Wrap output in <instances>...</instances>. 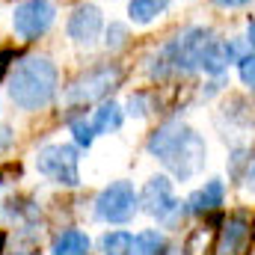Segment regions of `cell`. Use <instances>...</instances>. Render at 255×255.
<instances>
[{"mask_svg":"<svg viewBox=\"0 0 255 255\" xmlns=\"http://www.w3.org/2000/svg\"><path fill=\"white\" fill-rule=\"evenodd\" d=\"M226 54H223V39L202 24L184 27L181 33H175L148 65L151 80H169L178 74H196L205 71L208 77H223L226 74Z\"/></svg>","mask_w":255,"mask_h":255,"instance_id":"1","label":"cell"},{"mask_svg":"<svg viewBox=\"0 0 255 255\" xmlns=\"http://www.w3.org/2000/svg\"><path fill=\"white\" fill-rule=\"evenodd\" d=\"M148 154L166 166L175 181H193L208 163V142L196 128L169 119L148 133Z\"/></svg>","mask_w":255,"mask_h":255,"instance_id":"2","label":"cell"},{"mask_svg":"<svg viewBox=\"0 0 255 255\" xmlns=\"http://www.w3.org/2000/svg\"><path fill=\"white\" fill-rule=\"evenodd\" d=\"M60 92V71L57 63L45 54L24 57L9 71V98L24 113H39L54 104Z\"/></svg>","mask_w":255,"mask_h":255,"instance_id":"3","label":"cell"},{"mask_svg":"<svg viewBox=\"0 0 255 255\" xmlns=\"http://www.w3.org/2000/svg\"><path fill=\"white\" fill-rule=\"evenodd\" d=\"M139 205L145 214H151L163 229H178L187 217V205L175 196L169 175H151L139 193Z\"/></svg>","mask_w":255,"mask_h":255,"instance_id":"4","label":"cell"},{"mask_svg":"<svg viewBox=\"0 0 255 255\" xmlns=\"http://www.w3.org/2000/svg\"><path fill=\"white\" fill-rule=\"evenodd\" d=\"M122 83V68L116 63L95 65L89 71H83L80 77H74L65 89V104L77 107V104H95L104 101L116 86Z\"/></svg>","mask_w":255,"mask_h":255,"instance_id":"5","label":"cell"},{"mask_svg":"<svg viewBox=\"0 0 255 255\" xmlns=\"http://www.w3.org/2000/svg\"><path fill=\"white\" fill-rule=\"evenodd\" d=\"M39 175L51 178L60 187H77L80 184V151L71 142H51L42 145L36 154Z\"/></svg>","mask_w":255,"mask_h":255,"instance_id":"6","label":"cell"},{"mask_svg":"<svg viewBox=\"0 0 255 255\" xmlns=\"http://www.w3.org/2000/svg\"><path fill=\"white\" fill-rule=\"evenodd\" d=\"M139 211V193L133 190V184L119 178V181H110L104 190L95 196V217L101 223H110V226H125L136 217Z\"/></svg>","mask_w":255,"mask_h":255,"instance_id":"7","label":"cell"},{"mask_svg":"<svg viewBox=\"0 0 255 255\" xmlns=\"http://www.w3.org/2000/svg\"><path fill=\"white\" fill-rule=\"evenodd\" d=\"M57 21V6L54 0H21L12 9V30L21 42H36L42 39Z\"/></svg>","mask_w":255,"mask_h":255,"instance_id":"8","label":"cell"},{"mask_svg":"<svg viewBox=\"0 0 255 255\" xmlns=\"http://www.w3.org/2000/svg\"><path fill=\"white\" fill-rule=\"evenodd\" d=\"M65 33H68V39L74 45L92 48L101 39V33H104V12L98 6H92V3L74 6L71 15H68V21H65Z\"/></svg>","mask_w":255,"mask_h":255,"instance_id":"9","label":"cell"},{"mask_svg":"<svg viewBox=\"0 0 255 255\" xmlns=\"http://www.w3.org/2000/svg\"><path fill=\"white\" fill-rule=\"evenodd\" d=\"M253 235V226L244 214H235L223 223V232L217 238V255H244L247 253V241Z\"/></svg>","mask_w":255,"mask_h":255,"instance_id":"10","label":"cell"},{"mask_svg":"<svg viewBox=\"0 0 255 255\" xmlns=\"http://www.w3.org/2000/svg\"><path fill=\"white\" fill-rule=\"evenodd\" d=\"M184 205H187V214H193V217H208V214L220 211L226 205V184H223V178H208L199 190L190 193V199Z\"/></svg>","mask_w":255,"mask_h":255,"instance_id":"11","label":"cell"},{"mask_svg":"<svg viewBox=\"0 0 255 255\" xmlns=\"http://www.w3.org/2000/svg\"><path fill=\"white\" fill-rule=\"evenodd\" d=\"M89 250H92V241L80 229H63L51 244V255H89Z\"/></svg>","mask_w":255,"mask_h":255,"instance_id":"12","label":"cell"},{"mask_svg":"<svg viewBox=\"0 0 255 255\" xmlns=\"http://www.w3.org/2000/svg\"><path fill=\"white\" fill-rule=\"evenodd\" d=\"M92 128L98 136H107V133H116L122 122H125V107H119L116 101H101V107L92 113Z\"/></svg>","mask_w":255,"mask_h":255,"instance_id":"13","label":"cell"},{"mask_svg":"<svg viewBox=\"0 0 255 255\" xmlns=\"http://www.w3.org/2000/svg\"><path fill=\"white\" fill-rule=\"evenodd\" d=\"M169 3L172 0H128V18L139 27L154 24L160 15L169 12Z\"/></svg>","mask_w":255,"mask_h":255,"instance_id":"14","label":"cell"},{"mask_svg":"<svg viewBox=\"0 0 255 255\" xmlns=\"http://www.w3.org/2000/svg\"><path fill=\"white\" fill-rule=\"evenodd\" d=\"M130 255H169V244L157 229H142L139 235H133Z\"/></svg>","mask_w":255,"mask_h":255,"instance_id":"15","label":"cell"},{"mask_svg":"<svg viewBox=\"0 0 255 255\" xmlns=\"http://www.w3.org/2000/svg\"><path fill=\"white\" fill-rule=\"evenodd\" d=\"M130 244H133V235L125 229H110L101 235V255H130Z\"/></svg>","mask_w":255,"mask_h":255,"instance_id":"16","label":"cell"},{"mask_svg":"<svg viewBox=\"0 0 255 255\" xmlns=\"http://www.w3.org/2000/svg\"><path fill=\"white\" fill-rule=\"evenodd\" d=\"M68 130H71V136H74V145L77 148H89L92 142H95V128H92V122L86 119V116H80V119H71L68 122Z\"/></svg>","mask_w":255,"mask_h":255,"instance_id":"17","label":"cell"},{"mask_svg":"<svg viewBox=\"0 0 255 255\" xmlns=\"http://www.w3.org/2000/svg\"><path fill=\"white\" fill-rule=\"evenodd\" d=\"M253 51V45L247 42V36H232V39H223V54H226V63L238 65L247 54Z\"/></svg>","mask_w":255,"mask_h":255,"instance_id":"18","label":"cell"},{"mask_svg":"<svg viewBox=\"0 0 255 255\" xmlns=\"http://www.w3.org/2000/svg\"><path fill=\"white\" fill-rule=\"evenodd\" d=\"M104 45H107V51H119V48H125L128 45V27L125 24L110 21V27L104 30Z\"/></svg>","mask_w":255,"mask_h":255,"instance_id":"19","label":"cell"},{"mask_svg":"<svg viewBox=\"0 0 255 255\" xmlns=\"http://www.w3.org/2000/svg\"><path fill=\"white\" fill-rule=\"evenodd\" d=\"M148 110H151V98L145 92H130V98H128V104H125L128 116L142 119V116H148Z\"/></svg>","mask_w":255,"mask_h":255,"instance_id":"20","label":"cell"},{"mask_svg":"<svg viewBox=\"0 0 255 255\" xmlns=\"http://www.w3.org/2000/svg\"><path fill=\"white\" fill-rule=\"evenodd\" d=\"M238 77H241V83H244L250 92H255V54L253 51L238 63Z\"/></svg>","mask_w":255,"mask_h":255,"instance_id":"21","label":"cell"},{"mask_svg":"<svg viewBox=\"0 0 255 255\" xmlns=\"http://www.w3.org/2000/svg\"><path fill=\"white\" fill-rule=\"evenodd\" d=\"M12 142H15V133H12V128H9V125H0V151H6Z\"/></svg>","mask_w":255,"mask_h":255,"instance_id":"22","label":"cell"},{"mask_svg":"<svg viewBox=\"0 0 255 255\" xmlns=\"http://www.w3.org/2000/svg\"><path fill=\"white\" fill-rule=\"evenodd\" d=\"M15 60V51H0V80L9 74V65Z\"/></svg>","mask_w":255,"mask_h":255,"instance_id":"23","label":"cell"},{"mask_svg":"<svg viewBox=\"0 0 255 255\" xmlns=\"http://www.w3.org/2000/svg\"><path fill=\"white\" fill-rule=\"evenodd\" d=\"M214 6H220V9H244V6H250L253 0H211Z\"/></svg>","mask_w":255,"mask_h":255,"instance_id":"24","label":"cell"},{"mask_svg":"<svg viewBox=\"0 0 255 255\" xmlns=\"http://www.w3.org/2000/svg\"><path fill=\"white\" fill-rule=\"evenodd\" d=\"M247 42L255 48V21H250V27H247Z\"/></svg>","mask_w":255,"mask_h":255,"instance_id":"25","label":"cell"},{"mask_svg":"<svg viewBox=\"0 0 255 255\" xmlns=\"http://www.w3.org/2000/svg\"><path fill=\"white\" fill-rule=\"evenodd\" d=\"M18 255H39V253H18Z\"/></svg>","mask_w":255,"mask_h":255,"instance_id":"26","label":"cell"}]
</instances>
